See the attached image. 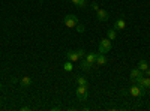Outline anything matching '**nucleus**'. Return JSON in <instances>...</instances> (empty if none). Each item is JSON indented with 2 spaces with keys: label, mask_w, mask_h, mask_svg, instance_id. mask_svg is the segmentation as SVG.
Instances as JSON below:
<instances>
[{
  "label": "nucleus",
  "mask_w": 150,
  "mask_h": 111,
  "mask_svg": "<svg viewBox=\"0 0 150 111\" xmlns=\"http://www.w3.org/2000/svg\"><path fill=\"white\" fill-rule=\"evenodd\" d=\"M111 50V41L108 38H104L99 41V53L101 54H107Z\"/></svg>",
  "instance_id": "1"
},
{
  "label": "nucleus",
  "mask_w": 150,
  "mask_h": 111,
  "mask_svg": "<svg viewBox=\"0 0 150 111\" xmlns=\"http://www.w3.org/2000/svg\"><path fill=\"white\" fill-rule=\"evenodd\" d=\"M63 23H65V26H66V27L72 29V27H75V26L78 24V18L75 17L74 14H68V15L63 18Z\"/></svg>",
  "instance_id": "2"
},
{
  "label": "nucleus",
  "mask_w": 150,
  "mask_h": 111,
  "mask_svg": "<svg viewBox=\"0 0 150 111\" xmlns=\"http://www.w3.org/2000/svg\"><path fill=\"white\" fill-rule=\"evenodd\" d=\"M75 93H77L78 99L80 101H86L87 96H89V90H87V86H78L77 89H75Z\"/></svg>",
  "instance_id": "3"
},
{
  "label": "nucleus",
  "mask_w": 150,
  "mask_h": 111,
  "mask_svg": "<svg viewBox=\"0 0 150 111\" xmlns=\"http://www.w3.org/2000/svg\"><path fill=\"white\" fill-rule=\"evenodd\" d=\"M129 95H132L134 98H141L143 95H144V89L141 87V86H138V84H134L132 87L129 89Z\"/></svg>",
  "instance_id": "4"
},
{
  "label": "nucleus",
  "mask_w": 150,
  "mask_h": 111,
  "mask_svg": "<svg viewBox=\"0 0 150 111\" xmlns=\"http://www.w3.org/2000/svg\"><path fill=\"white\" fill-rule=\"evenodd\" d=\"M138 86H141V87L146 90V89H150V77H141L140 80L135 81Z\"/></svg>",
  "instance_id": "5"
},
{
  "label": "nucleus",
  "mask_w": 150,
  "mask_h": 111,
  "mask_svg": "<svg viewBox=\"0 0 150 111\" xmlns=\"http://www.w3.org/2000/svg\"><path fill=\"white\" fill-rule=\"evenodd\" d=\"M141 77H144V74H143V71L141 69H138V68H135V69H132L131 71V80L135 83L137 80H140Z\"/></svg>",
  "instance_id": "6"
},
{
  "label": "nucleus",
  "mask_w": 150,
  "mask_h": 111,
  "mask_svg": "<svg viewBox=\"0 0 150 111\" xmlns=\"http://www.w3.org/2000/svg\"><path fill=\"white\" fill-rule=\"evenodd\" d=\"M96 17H98V20H99V21H107V20L110 18V14H108L107 11H104V9L99 8V9L96 11Z\"/></svg>",
  "instance_id": "7"
},
{
  "label": "nucleus",
  "mask_w": 150,
  "mask_h": 111,
  "mask_svg": "<svg viewBox=\"0 0 150 111\" xmlns=\"http://www.w3.org/2000/svg\"><path fill=\"white\" fill-rule=\"evenodd\" d=\"M66 57H68V60L72 62V63H74V62H78V60H80L78 51H68V53H66Z\"/></svg>",
  "instance_id": "8"
},
{
  "label": "nucleus",
  "mask_w": 150,
  "mask_h": 111,
  "mask_svg": "<svg viewBox=\"0 0 150 111\" xmlns=\"http://www.w3.org/2000/svg\"><path fill=\"white\" fill-rule=\"evenodd\" d=\"M107 63V57H105V54H96V65H99V66H102V65H105Z\"/></svg>",
  "instance_id": "9"
},
{
  "label": "nucleus",
  "mask_w": 150,
  "mask_h": 111,
  "mask_svg": "<svg viewBox=\"0 0 150 111\" xmlns=\"http://www.w3.org/2000/svg\"><path fill=\"white\" fill-rule=\"evenodd\" d=\"M125 27H126V23H125V20H123V18L117 20V21H116V24H114V30H116V32H117V30H123Z\"/></svg>",
  "instance_id": "10"
},
{
  "label": "nucleus",
  "mask_w": 150,
  "mask_h": 111,
  "mask_svg": "<svg viewBox=\"0 0 150 111\" xmlns=\"http://www.w3.org/2000/svg\"><path fill=\"white\" fill-rule=\"evenodd\" d=\"M86 60L89 62V63L95 65V63H96V53H87V56H86Z\"/></svg>",
  "instance_id": "11"
},
{
  "label": "nucleus",
  "mask_w": 150,
  "mask_h": 111,
  "mask_svg": "<svg viewBox=\"0 0 150 111\" xmlns=\"http://www.w3.org/2000/svg\"><path fill=\"white\" fill-rule=\"evenodd\" d=\"M20 83H21L23 87H29V86L32 84V78H30V77H23Z\"/></svg>",
  "instance_id": "12"
},
{
  "label": "nucleus",
  "mask_w": 150,
  "mask_h": 111,
  "mask_svg": "<svg viewBox=\"0 0 150 111\" xmlns=\"http://www.w3.org/2000/svg\"><path fill=\"white\" fill-rule=\"evenodd\" d=\"M137 68L141 69V71L144 72V71H147V69H149V63H147L146 60H140V62H138V66H137Z\"/></svg>",
  "instance_id": "13"
},
{
  "label": "nucleus",
  "mask_w": 150,
  "mask_h": 111,
  "mask_svg": "<svg viewBox=\"0 0 150 111\" xmlns=\"http://www.w3.org/2000/svg\"><path fill=\"white\" fill-rule=\"evenodd\" d=\"M63 69H65L66 72H72L74 65H72V62H71V60H68V62H65V63H63Z\"/></svg>",
  "instance_id": "14"
},
{
  "label": "nucleus",
  "mask_w": 150,
  "mask_h": 111,
  "mask_svg": "<svg viewBox=\"0 0 150 111\" xmlns=\"http://www.w3.org/2000/svg\"><path fill=\"white\" fill-rule=\"evenodd\" d=\"M107 36H108V39H110V41H114V39H116V36H117V33H116L114 29H110V30L107 32Z\"/></svg>",
  "instance_id": "15"
},
{
  "label": "nucleus",
  "mask_w": 150,
  "mask_h": 111,
  "mask_svg": "<svg viewBox=\"0 0 150 111\" xmlns=\"http://www.w3.org/2000/svg\"><path fill=\"white\" fill-rule=\"evenodd\" d=\"M92 68V63H89V62H87L86 59L81 62V69H84V71H87V69H90Z\"/></svg>",
  "instance_id": "16"
},
{
  "label": "nucleus",
  "mask_w": 150,
  "mask_h": 111,
  "mask_svg": "<svg viewBox=\"0 0 150 111\" xmlns=\"http://www.w3.org/2000/svg\"><path fill=\"white\" fill-rule=\"evenodd\" d=\"M77 83H78V86H87V80L84 77H78L77 78Z\"/></svg>",
  "instance_id": "17"
},
{
  "label": "nucleus",
  "mask_w": 150,
  "mask_h": 111,
  "mask_svg": "<svg viewBox=\"0 0 150 111\" xmlns=\"http://www.w3.org/2000/svg\"><path fill=\"white\" fill-rule=\"evenodd\" d=\"M75 29H77V32L78 33H84V26H83V24H77V26H75Z\"/></svg>",
  "instance_id": "18"
},
{
  "label": "nucleus",
  "mask_w": 150,
  "mask_h": 111,
  "mask_svg": "<svg viewBox=\"0 0 150 111\" xmlns=\"http://www.w3.org/2000/svg\"><path fill=\"white\" fill-rule=\"evenodd\" d=\"M86 3H87V0H80L77 6H78V8H84V6H86Z\"/></svg>",
  "instance_id": "19"
},
{
  "label": "nucleus",
  "mask_w": 150,
  "mask_h": 111,
  "mask_svg": "<svg viewBox=\"0 0 150 111\" xmlns=\"http://www.w3.org/2000/svg\"><path fill=\"white\" fill-rule=\"evenodd\" d=\"M78 56H80V59L84 57V56H86V51H84V50H78Z\"/></svg>",
  "instance_id": "20"
},
{
  "label": "nucleus",
  "mask_w": 150,
  "mask_h": 111,
  "mask_svg": "<svg viewBox=\"0 0 150 111\" xmlns=\"http://www.w3.org/2000/svg\"><path fill=\"white\" fill-rule=\"evenodd\" d=\"M144 77H150V68L147 71H144Z\"/></svg>",
  "instance_id": "21"
},
{
  "label": "nucleus",
  "mask_w": 150,
  "mask_h": 111,
  "mask_svg": "<svg viewBox=\"0 0 150 111\" xmlns=\"http://www.w3.org/2000/svg\"><path fill=\"white\" fill-rule=\"evenodd\" d=\"M92 8H93L95 11H98V9H99V5H98V3H93V5H92Z\"/></svg>",
  "instance_id": "22"
},
{
  "label": "nucleus",
  "mask_w": 150,
  "mask_h": 111,
  "mask_svg": "<svg viewBox=\"0 0 150 111\" xmlns=\"http://www.w3.org/2000/svg\"><path fill=\"white\" fill-rule=\"evenodd\" d=\"M29 110H30L29 107H21V111H29Z\"/></svg>",
  "instance_id": "23"
},
{
  "label": "nucleus",
  "mask_w": 150,
  "mask_h": 111,
  "mask_svg": "<svg viewBox=\"0 0 150 111\" xmlns=\"http://www.w3.org/2000/svg\"><path fill=\"white\" fill-rule=\"evenodd\" d=\"M78 2H80V0H72V3H74V5H78Z\"/></svg>",
  "instance_id": "24"
},
{
  "label": "nucleus",
  "mask_w": 150,
  "mask_h": 111,
  "mask_svg": "<svg viewBox=\"0 0 150 111\" xmlns=\"http://www.w3.org/2000/svg\"><path fill=\"white\" fill-rule=\"evenodd\" d=\"M0 89H2V84H0Z\"/></svg>",
  "instance_id": "25"
}]
</instances>
